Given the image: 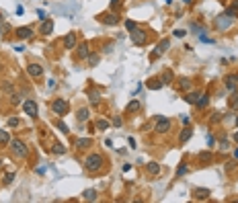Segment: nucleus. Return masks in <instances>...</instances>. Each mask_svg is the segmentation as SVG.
<instances>
[{
    "instance_id": "nucleus-48",
    "label": "nucleus",
    "mask_w": 238,
    "mask_h": 203,
    "mask_svg": "<svg viewBox=\"0 0 238 203\" xmlns=\"http://www.w3.org/2000/svg\"><path fill=\"white\" fill-rule=\"evenodd\" d=\"M183 2H185V4H189V2H191V0H183Z\"/></svg>"
},
{
    "instance_id": "nucleus-41",
    "label": "nucleus",
    "mask_w": 238,
    "mask_h": 203,
    "mask_svg": "<svg viewBox=\"0 0 238 203\" xmlns=\"http://www.w3.org/2000/svg\"><path fill=\"white\" fill-rule=\"evenodd\" d=\"M12 103H15V105H19V103H21V94L12 92Z\"/></svg>"
},
{
    "instance_id": "nucleus-43",
    "label": "nucleus",
    "mask_w": 238,
    "mask_h": 203,
    "mask_svg": "<svg viewBox=\"0 0 238 203\" xmlns=\"http://www.w3.org/2000/svg\"><path fill=\"white\" fill-rule=\"evenodd\" d=\"M2 88H4V90H6V92H12V86H10V84H8V82H4V84H2Z\"/></svg>"
},
{
    "instance_id": "nucleus-47",
    "label": "nucleus",
    "mask_w": 238,
    "mask_h": 203,
    "mask_svg": "<svg viewBox=\"0 0 238 203\" xmlns=\"http://www.w3.org/2000/svg\"><path fill=\"white\" fill-rule=\"evenodd\" d=\"M234 142H236V144H238V131H236V134H234Z\"/></svg>"
},
{
    "instance_id": "nucleus-45",
    "label": "nucleus",
    "mask_w": 238,
    "mask_h": 203,
    "mask_svg": "<svg viewBox=\"0 0 238 203\" xmlns=\"http://www.w3.org/2000/svg\"><path fill=\"white\" fill-rule=\"evenodd\" d=\"M37 15H39L41 21H45V10H37Z\"/></svg>"
},
{
    "instance_id": "nucleus-12",
    "label": "nucleus",
    "mask_w": 238,
    "mask_h": 203,
    "mask_svg": "<svg viewBox=\"0 0 238 203\" xmlns=\"http://www.w3.org/2000/svg\"><path fill=\"white\" fill-rule=\"evenodd\" d=\"M41 33H43V35H50L51 33V31H54V21H47V19H45V21H41Z\"/></svg>"
},
{
    "instance_id": "nucleus-18",
    "label": "nucleus",
    "mask_w": 238,
    "mask_h": 203,
    "mask_svg": "<svg viewBox=\"0 0 238 203\" xmlns=\"http://www.w3.org/2000/svg\"><path fill=\"white\" fill-rule=\"evenodd\" d=\"M209 197V189H197L195 191V199H207Z\"/></svg>"
},
{
    "instance_id": "nucleus-14",
    "label": "nucleus",
    "mask_w": 238,
    "mask_h": 203,
    "mask_svg": "<svg viewBox=\"0 0 238 203\" xmlns=\"http://www.w3.org/2000/svg\"><path fill=\"white\" fill-rule=\"evenodd\" d=\"M76 54H78L80 59H86V58H88V54H90L88 43H80V45H78V51H76Z\"/></svg>"
},
{
    "instance_id": "nucleus-31",
    "label": "nucleus",
    "mask_w": 238,
    "mask_h": 203,
    "mask_svg": "<svg viewBox=\"0 0 238 203\" xmlns=\"http://www.w3.org/2000/svg\"><path fill=\"white\" fill-rule=\"evenodd\" d=\"M230 107H232L234 111H238V94H234L232 99H230Z\"/></svg>"
},
{
    "instance_id": "nucleus-2",
    "label": "nucleus",
    "mask_w": 238,
    "mask_h": 203,
    "mask_svg": "<svg viewBox=\"0 0 238 203\" xmlns=\"http://www.w3.org/2000/svg\"><path fill=\"white\" fill-rule=\"evenodd\" d=\"M213 23H216V29H218V31H226V29H230V25L234 23V17L228 15V12H222V15L216 17Z\"/></svg>"
},
{
    "instance_id": "nucleus-38",
    "label": "nucleus",
    "mask_w": 238,
    "mask_h": 203,
    "mask_svg": "<svg viewBox=\"0 0 238 203\" xmlns=\"http://www.w3.org/2000/svg\"><path fill=\"white\" fill-rule=\"evenodd\" d=\"M19 123H21V121H19L17 117H10V119H8V125H10V127H17Z\"/></svg>"
},
{
    "instance_id": "nucleus-1",
    "label": "nucleus",
    "mask_w": 238,
    "mask_h": 203,
    "mask_svg": "<svg viewBox=\"0 0 238 203\" xmlns=\"http://www.w3.org/2000/svg\"><path fill=\"white\" fill-rule=\"evenodd\" d=\"M84 168L88 170V172H97V170H101V168H103V156H101V154H90V156H86Z\"/></svg>"
},
{
    "instance_id": "nucleus-10",
    "label": "nucleus",
    "mask_w": 238,
    "mask_h": 203,
    "mask_svg": "<svg viewBox=\"0 0 238 203\" xmlns=\"http://www.w3.org/2000/svg\"><path fill=\"white\" fill-rule=\"evenodd\" d=\"M27 72H29V76L37 78V76H41V74H43V68H41L39 64H29V66H27Z\"/></svg>"
},
{
    "instance_id": "nucleus-20",
    "label": "nucleus",
    "mask_w": 238,
    "mask_h": 203,
    "mask_svg": "<svg viewBox=\"0 0 238 203\" xmlns=\"http://www.w3.org/2000/svg\"><path fill=\"white\" fill-rule=\"evenodd\" d=\"M199 160H203L205 164H209L213 160V154L212 152H201V154H199Z\"/></svg>"
},
{
    "instance_id": "nucleus-23",
    "label": "nucleus",
    "mask_w": 238,
    "mask_h": 203,
    "mask_svg": "<svg viewBox=\"0 0 238 203\" xmlns=\"http://www.w3.org/2000/svg\"><path fill=\"white\" fill-rule=\"evenodd\" d=\"M191 138V129H183V131H181V135H178V139H181V142H187V139Z\"/></svg>"
},
{
    "instance_id": "nucleus-11",
    "label": "nucleus",
    "mask_w": 238,
    "mask_h": 203,
    "mask_svg": "<svg viewBox=\"0 0 238 203\" xmlns=\"http://www.w3.org/2000/svg\"><path fill=\"white\" fill-rule=\"evenodd\" d=\"M17 35H19V39H29L31 35H33V29H31V27H19V29H17Z\"/></svg>"
},
{
    "instance_id": "nucleus-51",
    "label": "nucleus",
    "mask_w": 238,
    "mask_h": 203,
    "mask_svg": "<svg viewBox=\"0 0 238 203\" xmlns=\"http://www.w3.org/2000/svg\"><path fill=\"white\" fill-rule=\"evenodd\" d=\"M0 166H2V160H0Z\"/></svg>"
},
{
    "instance_id": "nucleus-17",
    "label": "nucleus",
    "mask_w": 238,
    "mask_h": 203,
    "mask_svg": "<svg viewBox=\"0 0 238 203\" xmlns=\"http://www.w3.org/2000/svg\"><path fill=\"white\" fill-rule=\"evenodd\" d=\"M82 197H84L86 201H97V191H94V189H88V191L82 193Z\"/></svg>"
},
{
    "instance_id": "nucleus-5",
    "label": "nucleus",
    "mask_w": 238,
    "mask_h": 203,
    "mask_svg": "<svg viewBox=\"0 0 238 203\" xmlns=\"http://www.w3.org/2000/svg\"><path fill=\"white\" fill-rule=\"evenodd\" d=\"M156 131H158V134H166V131H169L170 129V119H166V117H160V115H156Z\"/></svg>"
},
{
    "instance_id": "nucleus-26",
    "label": "nucleus",
    "mask_w": 238,
    "mask_h": 203,
    "mask_svg": "<svg viewBox=\"0 0 238 203\" xmlns=\"http://www.w3.org/2000/svg\"><path fill=\"white\" fill-rule=\"evenodd\" d=\"M97 127H99V129H109L111 123L107 121V119H99V121H97Z\"/></svg>"
},
{
    "instance_id": "nucleus-40",
    "label": "nucleus",
    "mask_w": 238,
    "mask_h": 203,
    "mask_svg": "<svg viewBox=\"0 0 238 203\" xmlns=\"http://www.w3.org/2000/svg\"><path fill=\"white\" fill-rule=\"evenodd\" d=\"M185 33H187L185 29H177L174 31V37H185Z\"/></svg>"
},
{
    "instance_id": "nucleus-36",
    "label": "nucleus",
    "mask_w": 238,
    "mask_h": 203,
    "mask_svg": "<svg viewBox=\"0 0 238 203\" xmlns=\"http://www.w3.org/2000/svg\"><path fill=\"white\" fill-rule=\"evenodd\" d=\"M191 29H193V31H197L199 35H203V33H205V29H203V27H199V25H195V23H193V25H191Z\"/></svg>"
},
{
    "instance_id": "nucleus-46",
    "label": "nucleus",
    "mask_w": 238,
    "mask_h": 203,
    "mask_svg": "<svg viewBox=\"0 0 238 203\" xmlns=\"http://www.w3.org/2000/svg\"><path fill=\"white\" fill-rule=\"evenodd\" d=\"M119 2H121V0H111V6H117Z\"/></svg>"
},
{
    "instance_id": "nucleus-42",
    "label": "nucleus",
    "mask_w": 238,
    "mask_h": 203,
    "mask_svg": "<svg viewBox=\"0 0 238 203\" xmlns=\"http://www.w3.org/2000/svg\"><path fill=\"white\" fill-rule=\"evenodd\" d=\"M64 152H66V148H64L62 144H58V146H55V154H64Z\"/></svg>"
},
{
    "instance_id": "nucleus-32",
    "label": "nucleus",
    "mask_w": 238,
    "mask_h": 203,
    "mask_svg": "<svg viewBox=\"0 0 238 203\" xmlns=\"http://www.w3.org/2000/svg\"><path fill=\"white\" fill-rule=\"evenodd\" d=\"M170 80H173V72L169 70V72H164V74H162V82L166 84V82H170Z\"/></svg>"
},
{
    "instance_id": "nucleus-34",
    "label": "nucleus",
    "mask_w": 238,
    "mask_h": 203,
    "mask_svg": "<svg viewBox=\"0 0 238 203\" xmlns=\"http://www.w3.org/2000/svg\"><path fill=\"white\" fill-rule=\"evenodd\" d=\"M178 86H181V88H183V90H189V88H191V82H189V80H181V82H178Z\"/></svg>"
},
{
    "instance_id": "nucleus-39",
    "label": "nucleus",
    "mask_w": 238,
    "mask_h": 203,
    "mask_svg": "<svg viewBox=\"0 0 238 203\" xmlns=\"http://www.w3.org/2000/svg\"><path fill=\"white\" fill-rule=\"evenodd\" d=\"M113 125H115V127H121V125H123L121 117H113Z\"/></svg>"
},
{
    "instance_id": "nucleus-22",
    "label": "nucleus",
    "mask_w": 238,
    "mask_h": 203,
    "mask_svg": "<svg viewBox=\"0 0 238 203\" xmlns=\"http://www.w3.org/2000/svg\"><path fill=\"white\" fill-rule=\"evenodd\" d=\"M86 62H88V66H97V64H99V55H97V54H88Z\"/></svg>"
},
{
    "instance_id": "nucleus-30",
    "label": "nucleus",
    "mask_w": 238,
    "mask_h": 203,
    "mask_svg": "<svg viewBox=\"0 0 238 203\" xmlns=\"http://www.w3.org/2000/svg\"><path fill=\"white\" fill-rule=\"evenodd\" d=\"M88 144H90V139H88V138H86V139H84V138H80L78 142H76V146H78V148H86Z\"/></svg>"
},
{
    "instance_id": "nucleus-27",
    "label": "nucleus",
    "mask_w": 238,
    "mask_h": 203,
    "mask_svg": "<svg viewBox=\"0 0 238 203\" xmlns=\"http://www.w3.org/2000/svg\"><path fill=\"white\" fill-rule=\"evenodd\" d=\"M148 172H152V174H158V172H160V166H158L156 162H150V164H148Z\"/></svg>"
},
{
    "instance_id": "nucleus-37",
    "label": "nucleus",
    "mask_w": 238,
    "mask_h": 203,
    "mask_svg": "<svg viewBox=\"0 0 238 203\" xmlns=\"http://www.w3.org/2000/svg\"><path fill=\"white\" fill-rule=\"evenodd\" d=\"M125 29H127V31H134L136 29V23H134V21H125Z\"/></svg>"
},
{
    "instance_id": "nucleus-50",
    "label": "nucleus",
    "mask_w": 238,
    "mask_h": 203,
    "mask_svg": "<svg viewBox=\"0 0 238 203\" xmlns=\"http://www.w3.org/2000/svg\"><path fill=\"white\" fill-rule=\"evenodd\" d=\"M236 125H238V117H236Z\"/></svg>"
},
{
    "instance_id": "nucleus-33",
    "label": "nucleus",
    "mask_w": 238,
    "mask_h": 203,
    "mask_svg": "<svg viewBox=\"0 0 238 203\" xmlns=\"http://www.w3.org/2000/svg\"><path fill=\"white\" fill-rule=\"evenodd\" d=\"M99 101H101L99 92H90V103H93V105H99Z\"/></svg>"
},
{
    "instance_id": "nucleus-3",
    "label": "nucleus",
    "mask_w": 238,
    "mask_h": 203,
    "mask_svg": "<svg viewBox=\"0 0 238 203\" xmlns=\"http://www.w3.org/2000/svg\"><path fill=\"white\" fill-rule=\"evenodd\" d=\"M51 111H54L58 117H66V115L70 113V105L66 103L64 99H55L54 103H51Z\"/></svg>"
},
{
    "instance_id": "nucleus-8",
    "label": "nucleus",
    "mask_w": 238,
    "mask_h": 203,
    "mask_svg": "<svg viewBox=\"0 0 238 203\" xmlns=\"http://www.w3.org/2000/svg\"><path fill=\"white\" fill-rule=\"evenodd\" d=\"M23 111H25L29 117H37V103H35V101H25V103H23Z\"/></svg>"
},
{
    "instance_id": "nucleus-49",
    "label": "nucleus",
    "mask_w": 238,
    "mask_h": 203,
    "mask_svg": "<svg viewBox=\"0 0 238 203\" xmlns=\"http://www.w3.org/2000/svg\"><path fill=\"white\" fill-rule=\"evenodd\" d=\"M234 156H236V158H238V150H236V152H234Z\"/></svg>"
},
{
    "instance_id": "nucleus-21",
    "label": "nucleus",
    "mask_w": 238,
    "mask_h": 203,
    "mask_svg": "<svg viewBox=\"0 0 238 203\" xmlns=\"http://www.w3.org/2000/svg\"><path fill=\"white\" fill-rule=\"evenodd\" d=\"M76 117H78V121H86V119L90 117V111H88V109H80Z\"/></svg>"
},
{
    "instance_id": "nucleus-24",
    "label": "nucleus",
    "mask_w": 238,
    "mask_h": 203,
    "mask_svg": "<svg viewBox=\"0 0 238 203\" xmlns=\"http://www.w3.org/2000/svg\"><path fill=\"white\" fill-rule=\"evenodd\" d=\"M189 172V166L187 164H178V168H177V177H183V174Z\"/></svg>"
},
{
    "instance_id": "nucleus-28",
    "label": "nucleus",
    "mask_w": 238,
    "mask_h": 203,
    "mask_svg": "<svg viewBox=\"0 0 238 203\" xmlns=\"http://www.w3.org/2000/svg\"><path fill=\"white\" fill-rule=\"evenodd\" d=\"M138 109H140V103H138V101H131V103L127 105V109H125V111H129V113H131V111H138Z\"/></svg>"
},
{
    "instance_id": "nucleus-35",
    "label": "nucleus",
    "mask_w": 238,
    "mask_h": 203,
    "mask_svg": "<svg viewBox=\"0 0 238 203\" xmlns=\"http://www.w3.org/2000/svg\"><path fill=\"white\" fill-rule=\"evenodd\" d=\"M55 127H58V129H60V131H64V134H68V131H70V129H68V127H66V125H64V123H62V121H55Z\"/></svg>"
},
{
    "instance_id": "nucleus-6",
    "label": "nucleus",
    "mask_w": 238,
    "mask_h": 203,
    "mask_svg": "<svg viewBox=\"0 0 238 203\" xmlns=\"http://www.w3.org/2000/svg\"><path fill=\"white\" fill-rule=\"evenodd\" d=\"M131 41H134L136 45H144L146 41H148V35H146V31H142V29L136 27V29L131 31Z\"/></svg>"
},
{
    "instance_id": "nucleus-9",
    "label": "nucleus",
    "mask_w": 238,
    "mask_h": 203,
    "mask_svg": "<svg viewBox=\"0 0 238 203\" xmlns=\"http://www.w3.org/2000/svg\"><path fill=\"white\" fill-rule=\"evenodd\" d=\"M169 47H170V41H169V39H162V41L158 43V47H156V51H154L150 58H158V55H162L164 51L169 50Z\"/></svg>"
},
{
    "instance_id": "nucleus-44",
    "label": "nucleus",
    "mask_w": 238,
    "mask_h": 203,
    "mask_svg": "<svg viewBox=\"0 0 238 203\" xmlns=\"http://www.w3.org/2000/svg\"><path fill=\"white\" fill-rule=\"evenodd\" d=\"M218 119H222V115H220V113H218V115H212V123H216Z\"/></svg>"
},
{
    "instance_id": "nucleus-4",
    "label": "nucleus",
    "mask_w": 238,
    "mask_h": 203,
    "mask_svg": "<svg viewBox=\"0 0 238 203\" xmlns=\"http://www.w3.org/2000/svg\"><path fill=\"white\" fill-rule=\"evenodd\" d=\"M185 101H187L189 105H195V107H205L207 105V97L205 94H201V92H189L187 97H185Z\"/></svg>"
},
{
    "instance_id": "nucleus-29",
    "label": "nucleus",
    "mask_w": 238,
    "mask_h": 203,
    "mask_svg": "<svg viewBox=\"0 0 238 203\" xmlns=\"http://www.w3.org/2000/svg\"><path fill=\"white\" fill-rule=\"evenodd\" d=\"M12 178H15V174H12V172H6L4 177H2V183H4V185H10V183H12Z\"/></svg>"
},
{
    "instance_id": "nucleus-15",
    "label": "nucleus",
    "mask_w": 238,
    "mask_h": 203,
    "mask_svg": "<svg viewBox=\"0 0 238 203\" xmlns=\"http://www.w3.org/2000/svg\"><path fill=\"white\" fill-rule=\"evenodd\" d=\"M103 23H105V25H117V23H119V15L109 12L107 17H103Z\"/></svg>"
},
{
    "instance_id": "nucleus-16",
    "label": "nucleus",
    "mask_w": 238,
    "mask_h": 203,
    "mask_svg": "<svg viewBox=\"0 0 238 203\" xmlns=\"http://www.w3.org/2000/svg\"><path fill=\"white\" fill-rule=\"evenodd\" d=\"M236 80H238V76H228V78H226V88L236 90Z\"/></svg>"
},
{
    "instance_id": "nucleus-7",
    "label": "nucleus",
    "mask_w": 238,
    "mask_h": 203,
    "mask_svg": "<svg viewBox=\"0 0 238 203\" xmlns=\"http://www.w3.org/2000/svg\"><path fill=\"white\" fill-rule=\"evenodd\" d=\"M10 146H12V152H15L17 156H23V158H25L27 154H29V150H27V146L23 144L21 139H12V142H10Z\"/></svg>"
},
{
    "instance_id": "nucleus-19",
    "label": "nucleus",
    "mask_w": 238,
    "mask_h": 203,
    "mask_svg": "<svg viewBox=\"0 0 238 203\" xmlns=\"http://www.w3.org/2000/svg\"><path fill=\"white\" fill-rule=\"evenodd\" d=\"M0 144L4 146V144H10V135L6 129H0Z\"/></svg>"
},
{
    "instance_id": "nucleus-13",
    "label": "nucleus",
    "mask_w": 238,
    "mask_h": 203,
    "mask_svg": "<svg viewBox=\"0 0 238 203\" xmlns=\"http://www.w3.org/2000/svg\"><path fill=\"white\" fill-rule=\"evenodd\" d=\"M64 47H68V50L76 47V35H74V33H68V35L64 37Z\"/></svg>"
},
{
    "instance_id": "nucleus-25",
    "label": "nucleus",
    "mask_w": 238,
    "mask_h": 203,
    "mask_svg": "<svg viewBox=\"0 0 238 203\" xmlns=\"http://www.w3.org/2000/svg\"><path fill=\"white\" fill-rule=\"evenodd\" d=\"M162 84H164V82H152V80H148V82H146V86H148V88H152V90L162 88Z\"/></svg>"
}]
</instances>
